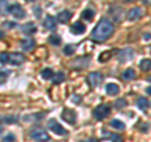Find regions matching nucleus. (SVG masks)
<instances>
[{
	"instance_id": "1",
	"label": "nucleus",
	"mask_w": 151,
	"mask_h": 142,
	"mask_svg": "<svg viewBox=\"0 0 151 142\" xmlns=\"http://www.w3.org/2000/svg\"><path fill=\"white\" fill-rule=\"evenodd\" d=\"M113 30H115V27L110 20L101 19L97 27L92 30L91 38L96 42H105L113 34Z\"/></svg>"
},
{
	"instance_id": "2",
	"label": "nucleus",
	"mask_w": 151,
	"mask_h": 142,
	"mask_svg": "<svg viewBox=\"0 0 151 142\" xmlns=\"http://www.w3.org/2000/svg\"><path fill=\"white\" fill-rule=\"evenodd\" d=\"M108 115H110V107L107 105H100L98 107L94 108V111H93V116L96 117V120H98V121L106 118Z\"/></svg>"
},
{
	"instance_id": "3",
	"label": "nucleus",
	"mask_w": 151,
	"mask_h": 142,
	"mask_svg": "<svg viewBox=\"0 0 151 142\" xmlns=\"http://www.w3.org/2000/svg\"><path fill=\"white\" fill-rule=\"evenodd\" d=\"M9 13L12 14V15L14 18H17V19H23V18H25V10L23 9V6L20 5V4H12L10 8H9Z\"/></svg>"
},
{
	"instance_id": "4",
	"label": "nucleus",
	"mask_w": 151,
	"mask_h": 142,
	"mask_svg": "<svg viewBox=\"0 0 151 142\" xmlns=\"http://www.w3.org/2000/svg\"><path fill=\"white\" fill-rule=\"evenodd\" d=\"M30 137L33 140L39 141V142H48V141H50L49 135L45 131H43V130H34V131H32L30 132Z\"/></svg>"
},
{
	"instance_id": "5",
	"label": "nucleus",
	"mask_w": 151,
	"mask_h": 142,
	"mask_svg": "<svg viewBox=\"0 0 151 142\" xmlns=\"http://www.w3.org/2000/svg\"><path fill=\"white\" fill-rule=\"evenodd\" d=\"M102 80H103V75L100 72H93V73H89L88 75V83L92 88L98 87L102 83Z\"/></svg>"
},
{
	"instance_id": "6",
	"label": "nucleus",
	"mask_w": 151,
	"mask_h": 142,
	"mask_svg": "<svg viewBox=\"0 0 151 142\" xmlns=\"http://www.w3.org/2000/svg\"><path fill=\"white\" fill-rule=\"evenodd\" d=\"M62 118L69 125H74L76 120H77V116H76V112L70 108H64L62 112Z\"/></svg>"
},
{
	"instance_id": "7",
	"label": "nucleus",
	"mask_w": 151,
	"mask_h": 142,
	"mask_svg": "<svg viewBox=\"0 0 151 142\" xmlns=\"http://www.w3.org/2000/svg\"><path fill=\"white\" fill-rule=\"evenodd\" d=\"M48 127H49V130L50 131H53L55 135H59V136H64L65 133H67V131H65L63 128V126L58 123L55 120H50L49 121V123H48Z\"/></svg>"
},
{
	"instance_id": "8",
	"label": "nucleus",
	"mask_w": 151,
	"mask_h": 142,
	"mask_svg": "<svg viewBox=\"0 0 151 142\" xmlns=\"http://www.w3.org/2000/svg\"><path fill=\"white\" fill-rule=\"evenodd\" d=\"M89 64V57H81V58H77L74 60V62L72 63V67H74L77 70H82L84 68H87Z\"/></svg>"
},
{
	"instance_id": "9",
	"label": "nucleus",
	"mask_w": 151,
	"mask_h": 142,
	"mask_svg": "<svg viewBox=\"0 0 151 142\" xmlns=\"http://www.w3.org/2000/svg\"><path fill=\"white\" fill-rule=\"evenodd\" d=\"M110 14L112 15V18L115 19V22H119V23H121L122 20L125 19V10L122 8H113V9H111L110 10Z\"/></svg>"
},
{
	"instance_id": "10",
	"label": "nucleus",
	"mask_w": 151,
	"mask_h": 142,
	"mask_svg": "<svg viewBox=\"0 0 151 142\" xmlns=\"http://www.w3.org/2000/svg\"><path fill=\"white\" fill-rule=\"evenodd\" d=\"M132 57H134V50H132V49H124V50L120 52L119 59H120L121 63H125V62H129V60H131Z\"/></svg>"
},
{
	"instance_id": "11",
	"label": "nucleus",
	"mask_w": 151,
	"mask_h": 142,
	"mask_svg": "<svg viewBox=\"0 0 151 142\" xmlns=\"http://www.w3.org/2000/svg\"><path fill=\"white\" fill-rule=\"evenodd\" d=\"M37 25L34 23H27V24L22 25V33H24L27 35H32V34H35L37 33Z\"/></svg>"
},
{
	"instance_id": "12",
	"label": "nucleus",
	"mask_w": 151,
	"mask_h": 142,
	"mask_svg": "<svg viewBox=\"0 0 151 142\" xmlns=\"http://www.w3.org/2000/svg\"><path fill=\"white\" fill-rule=\"evenodd\" d=\"M24 60H25V57L22 53H13V54H10V60H9V62L13 65H20Z\"/></svg>"
},
{
	"instance_id": "13",
	"label": "nucleus",
	"mask_w": 151,
	"mask_h": 142,
	"mask_svg": "<svg viewBox=\"0 0 151 142\" xmlns=\"http://www.w3.org/2000/svg\"><path fill=\"white\" fill-rule=\"evenodd\" d=\"M43 25H44L45 29H48V30H55L57 29V20H55V18L48 15L45 18Z\"/></svg>"
},
{
	"instance_id": "14",
	"label": "nucleus",
	"mask_w": 151,
	"mask_h": 142,
	"mask_svg": "<svg viewBox=\"0 0 151 142\" xmlns=\"http://www.w3.org/2000/svg\"><path fill=\"white\" fill-rule=\"evenodd\" d=\"M70 30H72L73 34H77V35H81L84 33V30H86V27H84L83 23L81 22H76L74 24L70 27Z\"/></svg>"
},
{
	"instance_id": "15",
	"label": "nucleus",
	"mask_w": 151,
	"mask_h": 142,
	"mask_svg": "<svg viewBox=\"0 0 151 142\" xmlns=\"http://www.w3.org/2000/svg\"><path fill=\"white\" fill-rule=\"evenodd\" d=\"M127 16H129V20H131V22L137 20V19H140L142 16V10H141L140 8H134L129 11V15Z\"/></svg>"
},
{
	"instance_id": "16",
	"label": "nucleus",
	"mask_w": 151,
	"mask_h": 142,
	"mask_svg": "<svg viewBox=\"0 0 151 142\" xmlns=\"http://www.w3.org/2000/svg\"><path fill=\"white\" fill-rule=\"evenodd\" d=\"M72 18V13H70L69 10H63V11H60L58 14V16H57V20H58L59 23H67L69 19Z\"/></svg>"
},
{
	"instance_id": "17",
	"label": "nucleus",
	"mask_w": 151,
	"mask_h": 142,
	"mask_svg": "<svg viewBox=\"0 0 151 142\" xmlns=\"http://www.w3.org/2000/svg\"><path fill=\"white\" fill-rule=\"evenodd\" d=\"M20 45H22V48L24 50H32L35 47V42H34V39H32V38H28V39H23L22 40Z\"/></svg>"
},
{
	"instance_id": "18",
	"label": "nucleus",
	"mask_w": 151,
	"mask_h": 142,
	"mask_svg": "<svg viewBox=\"0 0 151 142\" xmlns=\"http://www.w3.org/2000/svg\"><path fill=\"white\" fill-rule=\"evenodd\" d=\"M106 92L110 94V96H116V94L120 92V87L115 83H108L106 86Z\"/></svg>"
},
{
	"instance_id": "19",
	"label": "nucleus",
	"mask_w": 151,
	"mask_h": 142,
	"mask_svg": "<svg viewBox=\"0 0 151 142\" xmlns=\"http://www.w3.org/2000/svg\"><path fill=\"white\" fill-rule=\"evenodd\" d=\"M9 8H10V4L8 0H0V14L1 15H6L9 13Z\"/></svg>"
},
{
	"instance_id": "20",
	"label": "nucleus",
	"mask_w": 151,
	"mask_h": 142,
	"mask_svg": "<svg viewBox=\"0 0 151 142\" xmlns=\"http://www.w3.org/2000/svg\"><path fill=\"white\" fill-rule=\"evenodd\" d=\"M149 106H150V103H149V101L146 99L145 97H140L139 99H137V107L140 108V110H142V111H146L149 108Z\"/></svg>"
},
{
	"instance_id": "21",
	"label": "nucleus",
	"mask_w": 151,
	"mask_h": 142,
	"mask_svg": "<svg viewBox=\"0 0 151 142\" xmlns=\"http://www.w3.org/2000/svg\"><path fill=\"white\" fill-rule=\"evenodd\" d=\"M136 77V73H135V70L134 69H126L124 73H122V78H124L125 80H131V79H134Z\"/></svg>"
},
{
	"instance_id": "22",
	"label": "nucleus",
	"mask_w": 151,
	"mask_h": 142,
	"mask_svg": "<svg viewBox=\"0 0 151 142\" xmlns=\"http://www.w3.org/2000/svg\"><path fill=\"white\" fill-rule=\"evenodd\" d=\"M110 125L113 127V128H116V130H124L126 127L124 122L120 121V120H117V118H113V120L110 122Z\"/></svg>"
},
{
	"instance_id": "23",
	"label": "nucleus",
	"mask_w": 151,
	"mask_h": 142,
	"mask_svg": "<svg viewBox=\"0 0 151 142\" xmlns=\"http://www.w3.org/2000/svg\"><path fill=\"white\" fill-rule=\"evenodd\" d=\"M64 78H65V75H64V73L63 72H58V73H55L54 75H53V83L54 84H59V83H62L63 80H64Z\"/></svg>"
},
{
	"instance_id": "24",
	"label": "nucleus",
	"mask_w": 151,
	"mask_h": 142,
	"mask_svg": "<svg viewBox=\"0 0 151 142\" xmlns=\"http://www.w3.org/2000/svg\"><path fill=\"white\" fill-rule=\"evenodd\" d=\"M140 68L145 70V72H147V70L151 69V59H142L140 62Z\"/></svg>"
},
{
	"instance_id": "25",
	"label": "nucleus",
	"mask_w": 151,
	"mask_h": 142,
	"mask_svg": "<svg viewBox=\"0 0 151 142\" xmlns=\"http://www.w3.org/2000/svg\"><path fill=\"white\" fill-rule=\"evenodd\" d=\"M53 75H54V73L50 68H44L42 70V78L43 79H50V78H53Z\"/></svg>"
},
{
	"instance_id": "26",
	"label": "nucleus",
	"mask_w": 151,
	"mask_h": 142,
	"mask_svg": "<svg viewBox=\"0 0 151 142\" xmlns=\"http://www.w3.org/2000/svg\"><path fill=\"white\" fill-rule=\"evenodd\" d=\"M93 16H94V11L92 9H86V10H83V13H82V18L86 19V20H92Z\"/></svg>"
},
{
	"instance_id": "27",
	"label": "nucleus",
	"mask_w": 151,
	"mask_h": 142,
	"mask_svg": "<svg viewBox=\"0 0 151 142\" xmlns=\"http://www.w3.org/2000/svg\"><path fill=\"white\" fill-rule=\"evenodd\" d=\"M111 55H112L111 52H103V53H101V54H100V57H98V60H100L101 63L107 62V60L111 58Z\"/></svg>"
},
{
	"instance_id": "28",
	"label": "nucleus",
	"mask_w": 151,
	"mask_h": 142,
	"mask_svg": "<svg viewBox=\"0 0 151 142\" xmlns=\"http://www.w3.org/2000/svg\"><path fill=\"white\" fill-rule=\"evenodd\" d=\"M48 40H49V43L50 44H53V45H59L60 44V37H58V35H50L49 38H48Z\"/></svg>"
},
{
	"instance_id": "29",
	"label": "nucleus",
	"mask_w": 151,
	"mask_h": 142,
	"mask_svg": "<svg viewBox=\"0 0 151 142\" xmlns=\"http://www.w3.org/2000/svg\"><path fill=\"white\" fill-rule=\"evenodd\" d=\"M74 50H76V47L69 44V45H65V47H64L63 53H64L65 55H72V54L74 53Z\"/></svg>"
},
{
	"instance_id": "30",
	"label": "nucleus",
	"mask_w": 151,
	"mask_h": 142,
	"mask_svg": "<svg viewBox=\"0 0 151 142\" xmlns=\"http://www.w3.org/2000/svg\"><path fill=\"white\" fill-rule=\"evenodd\" d=\"M0 120H3V122H5V123H14V122H17L18 118L15 116H5L0 117Z\"/></svg>"
},
{
	"instance_id": "31",
	"label": "nucleus",
	"mask_w": 151,
	"mask_h": 142,
	"mask_svg": "<svg viewBox=\"0 0 151 142\" xmlns=\"http://www.w3.org/2000/svg\"><path fill=\"white\" fill-rule=\"evenodd\" d=\"M10 60V54L8 53H0V63L1 64H6Z\"/></svg>"
},
{
	"instance_id": "32",
	"label": "nucleus",
	"mask_w": 151,
	"mask_h": 142,
	"mask_svg": "<svg viewBox=\"0 0 151 142\" xmlns=\"http://www.w3.org/2000/svg\"><path fill=\"white\" fill-rule=\"evenodd\" d=\"M111 140H112V142H124V137L121 135L115 133V135H111Z\"/></svg>"
},
{
	"instance_id": "33",
	"label": "nucleus",
	"mask_w": 151,
	"mask_h": 142,
	"mask_svg": "<svg viewBox=\"0 0 151 142\" xmlns=\"http://www.w3.org/2000/svg\"><path fill=\"white\" fill-rule=\"evenodd\" d=\"M3 142H15V136L12 135V133H9V135H6L3 138Z\"/></svg>"
},
{
	"instance_id": "34",
	"label": "nucleus",
	"mask_w": 151,
	"mask_h": 142,
	"mask_svg": "<svg viewBox=\"0 0 151 142\" xmlns=\"http://www.w3.org/2000/svg\"><path fill=\"white\" fill-rule=\"evenodd\" d=\"M127 105V103H126V101H125V99H119V101H117L116 103H115V106H116V108H122V107H125Z\"/></svg>"
},
{
	"instance_id": "35",
	"label": "nucleus",
	"mask_w": 151,
	"mask_h": 142,
	"mask_svg": "<svg viewBox=\"0 0 151 142\" xmlns=\"http://www.w3.org/2000/svg\"><path fill=\"white\" fill-rule=\"evenodd\" d=\"M40 14H42V10H40V8H39V6L34 8V15H35L37 18H39V16H40Z\"/></svg>"
},
{
	"instance_id": "36",
	"label": "nucleus",
	"mask_w": 151,
	"mask_h": 142,
	"mask_svg": "<svg viewBox=\"0 0 151 142\" xmlns=\"http://www.w3.org/2000/svg\"><path fill=\"white\" fill-rule=\"evenodd\" d=\"M72 102L76 103V105H78V103L81 102V97H79V96H73L72 97Z\"/></svg>"
},
{
	"instance_id": "37",
	"label": "nucleus",
	"mask_w": 151,
	"mask_h": 142,
	"mask_svg": "<svg viewBox=\"0 0 151 142\" xmlns=\"http://www.w3.org/2000/svg\"><path fill=\"white\" fill-rule=\"evenodd\" d=\"M144 5H151V0H142Z\"/></svg>"
},
{
	"instance_id": "38",
	"label": "nucleus",
	"mask_w": 151,
	"mask_h": 142,
	"mask_svg": "<svg viewBox=\"0 0 151 142\" xmlns=\"http://www.w3.org/2000/svg\"><path fill=\"white\" fill-rule=\"evenodd\" d=\"M84 142H98V140H97V138H89V140L84 141Z\"/></svg>"
},
{
	"instance_id": "39",
	"label": "nucleus",
	"mask_w": 151,
	"mask_h": 142,
	"mask_svg": "<svg viewBox=\"0 0 151 142\" xmlns=\"http://www.w3.org/2000/svg\"><path fill=\"white\" fill-rule=\"evenodd\" d=\"M144 38H145V39H151V34H145Z\"/></svg>"
},
{
	"instance_id": "40",
	"label": "nucleus",
	"mask_w": 151,
	"mask_h": 142,
	"mask_svg": "<svg viewBox=\"0 0 151 142\" xmlns=\"http://www.w3.org/2000/svg\"><path fill=\"white\" fill-rule=\"evenodd\" d=\"M146 92H147V93L150 94V96H151V86H150V87H147V88H146Z\"/></svg>"
},
{
	"instance_id": "41",
	"label": "nucleus",
	"mask_w": 151,
	"mask_h": 142,
	"mask_svg": "<svg viewBox=\"0 0 151 142\" xmlns=\"http://www.w3.org/2000/svg\"><path fill=\"white\" fill-rule=\"evenodd\" d=\"M4 35H5V34H4V32L0 30V39H1V38H4Z\"/></svg>"
},
{
	"instance_id": "42",
	"label": "nucleus",
	"mask_w": 151,
	"mask_h": 142,
	"mask_svg": "<svg viewBox=\"0 0 151 142\" xmlns=\"http://www.w3.org/2000/svg\"><path fill=\"white\" fill-rule=\"evenodd\" d=\"M122 1H124V3H134L135 0H122Z\"/></svg>"
},
{
	"instance_id": "43",
	"label": "nucleus",
	"mask_w": 151,
	"mask_h": 142,
	"mask_svg": "<svg viewBox=\"0 0 151 142\" xmlns=\"http://www.w3.org/2000/svg\"><path fill=\"white\" fill-rule=\"evenodd\" d=\"M9 72H0V75H8Z\"/></svg>"
},
{
	"instance_id": "44",
	"label": "nucleus",
	"mask_w": 151,
	"mask_h": 142,
	"mask_svg": "<svg viewBox=\"0 0 151 142\" xmlns=\"http://www.w3.org/2000/svg\"><path fill=\"white\" fill-rule=\"evenodd\" d=\"M147 80H149V82H151V75H150V77L147 78Z\"/></svg>"
},
{
	"instance_id": "45",
	"label": "nucleus",
	"mask_w": 151,
	"mask_h": 142,
	"mask_svg": "<svg viewBox=\"0 0 151 142\" xmlns=\"http://www.w3.org/2000/svg\"><path fill=\"white\" fill-rule=\"evenodd\" d=\"M27 1H35V0H27Z\"/></svg>"
},
{
	"instance_id": "46",
	"label": "nucleus",
	"mask_w": 151,
	"mask_h": 142,
	"mask_svg": "<svg viewBox=\"0 0 151 142\" xmlns=\"http://www.w3.org/2000/svg\"><path fill=\"white\" fill-rule=\"evenodd\" d=\"M0 133H1V127H0Z\"/></svg>"
}]
</instances>
